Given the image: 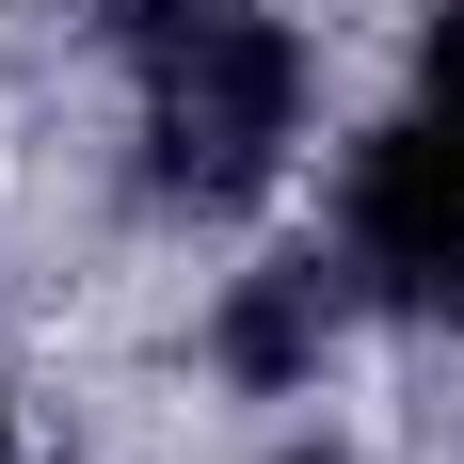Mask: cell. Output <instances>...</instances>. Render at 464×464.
<instances>
[{"instance_id": "1", "label": "cell", "mask_w": 464, "mask_h": 464, "mask_svg": "<svg viewBox=\"0 0 464 464\" xmlns=\"http://www.w3.org/2000/svg\"><path fill=\"white\" fill-rule=\"evenodd\" d=\"M129 96H144V177L177 208H256L304 144V33L256 0H144Z\"/></svg>"}, {"instance_id": "2", "label": "cell", "mask_w": 464, "mask_h": 464, "mask_svg": "<svg viewBox=\"0 0 464 464\" xmlns=\"http://www.w3.org/2000/svg\"><path fill=\"white\" fill-rule=\"evenodd\" d=\"M336 256H353V288L384 321H464V129L449 112H401V129L353 144Z\"/></svg>"}, {"instance_id": "3", "label": "cell", "mask_w": 464, "mask_h": 464, "mask_svg": "<svg viewBox=\"0 0 464 464\" xmlns=\"http://www.w3.org/2000/svg\"><path fill=\"white\" fill-rule=\"evenodd\" d=\"M336 304H369V288H353V256H273V273H240V304H225V369L240 384H304L336 353Z\"/></svg>"}, {"instance_id": "4", "label": "cell", "mask_w": 464, "mask_h": 464, "mask_svg": "<svg viewBox=\"0 0 464 464\" xmlns=\"http://www.w3.org/2000/svg\"><path fill=\"white\" fill-rule=\"evenodd\" d=\"M417 112L464 129V0H432V33H417Z\"/></svg>"}, {"instance_id": "5", "label": "cell", "mask_w": 464, "mask_h": 464, "mask_svg": "<svg viewBox=\"0 0 464 464\" xmlns=\"http://www.w3.org/2000/svg\"><path fill=\"white\" fill-rule=\"evenodd\" d=\"M0 464H16V384H0Z\"/></svg>"}, {"instance_id": "6", "label": "cell", "mask_w": 464, "mask_h": 464, "mask_svg": "<svg viewBox=\"0 0 464 464\" xmlns=\"http://www.w3.org/2000/svg\"><path fill=\"white\" fill-rule=\"evenodd\" d=\"M288 464H336V449H288Z\"/></svg>"}]
</instances>
